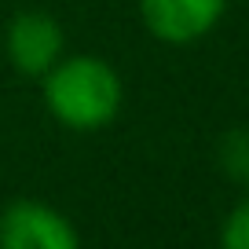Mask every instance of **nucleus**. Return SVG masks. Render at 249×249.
Returning a JSON list of instances; mask_svg holds the SVG:
<instances>
[{"label": "nucleus", "instance_id": "nucleus-3", "mask_svg": "<svg viewBox=\"0 0 249 249\" xmlns=\"http://www.w3.org/2000/svg\"><path fill=\"white\" fill-rule=\"evenodd\" d=\"M4 48H8V59L18 73L44 77L55 62L62 59L66 37H62V26L48 11H18L8 26Z\"/></svg>", "mask_w": 249, "mask_h": 249}, {"label": "nucleus", "instance_id": "nucleus-5", "mask_svg": "<svg viewBox=\"0 0 249 249\" xmlns=\"http://www.w3.org/2000/svg\"><path fill=\"white\" fill-rule=\"evenodd\" d=\"M220 165L234 183H249V128H234L220 143Z\"/></svg>", "mask_w": 249, "mask_h": 249}, {"label": "nucleus", "instance_id": "nucleus-2", "mask_svg": "<svg viewBox=\"0 0 249 249\" xmlns=\"http://www.w3.org/2000/svg\"><path fill=\"white\" fill-rule=\"evenodd\" d=\"M0 249H81V238L59 209L22 198L0 213Z\"/></svg>", "mask_w": 249, "mask_h": 249}, {"label": "nucleus", "instance_id": "nucleus-6", "mask_svg": "<svg viewBox=\"0 0 249 249\" xmlns=\"http://www.w3.org/2000/svg\"><path fill=\"white\" fill-rule=\"evenodd\" d=\"M220 249H249V198L227 213L224 231H220Z\"/></svg>", "mask_w": 249, "mask_h": 249}, {"label": "nucleus", "instance_id": "nucleus-1", "mask_svg": "<svg viewBox=\"0 0 249 249\" xmlns=\"http://www.w3.org/2000/svg\"><path fill=\"white\" fill-rule=\"evenodd\" d=\"M121 77L95 55L59 59L44 73V103L52 117L73 132H95L121 110Z\"/></svg>", "mask_w": 249, "mask_h": 249}, {"label": "nucleus", "instance_id": "nucleus-4", "mask_svg": "<svg viewBox=\"0 0 249 249\" xmlns=\"http://www.w3.org/2000/svg\"><path fill=\"white\" fill-rule=\"evenodd\" d=\"M227 0H140V18L165 44H195L224 18Z\"/></svg>", "mask_w": 249, "mask_h": 249}]
</instances>
